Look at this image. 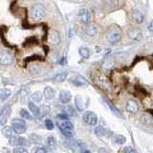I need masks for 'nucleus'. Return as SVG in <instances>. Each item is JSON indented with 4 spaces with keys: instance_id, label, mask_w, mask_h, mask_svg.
Listing matches in <instances>:
<instances>
[{
    "instance_id": "c756f323",
    "label": "nucleus",
    "mask_w": 153,
    "mask_h": 153,
    "mask_svg": "<svg viewBox=\"0 0 153 153\" xmlns=\"http://www.w3.org/2000/svg\"><path fill=\"white\" fill-rule=\"evenodd\" d=\"M47 143H48V146H49L51 148H56V139L53 136L48 137Z\"/></svg>"
},
{
    "instance_id": "20e7f679",
    "label": "nucleus",
    "mask_w": 153,
    "mask_h": 153,
    "mask_svg": "<svg viewBox=\"0 0 153 153\" xmlns=\"http://www.w3.org/2000/svg\"><path fill=\"white\" fill-rule=\"evenodd\" d=\"M78 17H79L80 22H82L84 24H87L92 20V13H91V11L87 8L80 9L79 13H78Z\"/></svg>"
},
{
    "instance_id": "7ed1b4c3",
    "label": "nucleus",
    "mask_w": 153,
    "mask_h": 153,
    "mask_svg": "<svg viewBox=\"0 0 153 153\" xmlns=\"http://www.w3.org/2000/svg\"><path fill=\"white\" fill-rule=\"evenodd\" d=\"M12 127L16 134H22L26 131V123L22 119H13L12 122Z\"/></svg>"
},
{
    "instance_id": "39448f33",
    "label": "nucleus",
    "mask_w": 153,
    "mask_h": 153,
    "mask_svg": "<svg viewBox=\"0 0 153 153\" xmlns=\"http://www.w3.org/2000/svg\"><path fill=\"white\" fill-rule=\"evenodd\" d=\"M82 119L85 123H87L88 126H96L98 123V116L92 111H86L83 113Z\"/></svg>"
},
{
    "instance_id": "72a5a7b5",
    "label": "nucleus",
    "mask_w": 153,
    "mask_h": 153,
    "mask_svg": "<svg viewBox=\"0 0 153 153\" xmlns=\"http://www.w3.org/2000/svg\"><path fill=\"white\" fill-rule=\"evenodd\" d=\"M13 153H28V150L23 146H17L13 148Z\"/></svg>"
},
{
    "instance_id": "a211bd4d",
    "label": "nucleus",
    "mask_w": 153,
    "mask_h": 153,
    "mask_svg": "<svg viewBox=\"0 0 153 153\" xmlns=\"http://www.w3.org/2000/svg\"><path fill=\"white\" fill-rule=\"evenodd\" d=\"M59 127L60 130H73V123L66 120H62L61 122L59 123Z\"/></svg>"
},
{
    "instance_id": "423d86ee",
    "label": "nucleus",
    "mask_w": 153,
    "mask_h": 153,
    "mask_svg": "<svg viewBox=\"0 0 153 153\" xmlns=\"http://www.w3.org/2000/svg\"><path fill=\"white\" fill-rule=\"evenodd\" d=\"M127 36H128L129 38H130V39H132L134 41H140V40H142V38H143V33H142L140 29L134 28V27L128 29Z\"/></svg>"
},
{
    "instance_id": "9b49d317",
    "label": "nucleus",
    "mask_w": 153,
    "mask_h": 153,
    "mask_svg": "<svg viewBox=\"0 0 153 153\" xmlns=\"http://www.w3.org/2000/svg\"><path fill=\"white\" fill-rule=\"evenodd\" d=\"M10 114H11V106H10V105H6V106L2 109V111L0 112V124L4 126V124L7 123Z\"/></svg>"
},
{
    "instance_id": "4468645a",
    "label": "nucleus",
    "mask_w": 153,
    "mask_h": 153,
    "mask_svg": "<svg viewBox=\"0 0 153 153\" xmlns=\"http://www.w3.org/2000/svg\"><path fill=\"white\" fill-rule=\"evenodd\" d=\"M59 100L62 102V103H68L70 102V100L72 99V95L71 93L69 92V91L67 90H62L59 92Z\"/></svg>"
},
{
    "instance_id": "6e6552de",
    "label": "nucleus",
    "mask_w": 153,
    "mask_h": 153,
    "mask_svg": "<svg viewBox=\"0 0 153 153\" xmlns=\"http://www.w3.org/2000/svg\"><path fill=\"white\" fill-rule=\"evenodd\" d=\"M13 56L9 52H2L0 54V64L3 66H8L13 63Z\"/></svg>"
},
{
    "instance_id": "79ce46f5",
    "label": "nucleus",
    "mask_w": 153,
    "mask_h": 153,
    "mask_svg": "<svg viewBox=\"0 0 153 153\" xmlns=\"http://www.w3.org/2000/svg\"><path fill=\"white\" fill-rule=\"evenodd\" d=\"M65 62H66V59H65V57H62V59H60L59 63L60 64H65Z\"/></svg>"
},
{
    "instance_id": "4c0bfd02",
    "label": "nucleus",
    "mask_w": 153,
    "mask_h": 153,
    "mask_svg": "<svg viewBox=\"0 0 153 153\" xmlns=\"http://www.w3.org/2000/svg\"><path fill=\"white\" fill-rule=\"evenodd\" d=\"M36 153H47L46 150H45V148H43V147H38L36 149Z\"/></svg>"
},
{
    "instance_id": "2f4dec72",
    "label": "nucleus",
    "mask_w": 153,
    "mask_h": 153,
    "mask_svg": "<svg viewBox=\"0 0 153 153\" xmlns=\"http://www.w3.org/2000/svg\"><path fill=\"white\" fill-rule=\"evenodd\" d=\"M105 5L109 8H115L118 5V0H104Z\"/></svg>"
},
{
    "instance_id": "aec40b11",
    "label": "nucleus",
    "mask_w": 153,
    "mask_h": 153,
    "mask_svg": "<svg viewBox=\"0 0 153 153\" xmlns=\"http://www.w3.org/2000/svg\"><path fill=\"white\" fill-rule=\"evenodd\" d=\"M75 103H76V108L79 110H83L86 106V102L82 96H76L75 98Z\"/></svg>"
},
{
    "instance_id": "4be33fe9",
    "label": "nucleus",
    "mask_w": 153,
    "mask_h": 153,
    "mask_svg": "<svg viewBox=\"0 0 153 153\" xmlns=\"http://www.w3.org/2000/svg\"><path fill=\"white\" fill-rule=\"evenodd\" d=\"M28 106H29V109H30L31 113L33 115V116H38V115L40 114V109L39 107L37 106V105L33 102H30L28 103Z\"/></svg>"
},
{
    "instance_id": "393cba45",
    "label": "nucleus",
    "mask_w": 153,
    "mask_h": 153,
    "mask_svg": "<svg viewBox=\"0 0 153 153\" xmlns=\"http://www.w3.org/2000/svg\"><path fill=\"white\" fill-rule=\"evenodd\" d=\"M103 102L105 103V105H106V106H107L110 110H111V111H112L115 115H117L118 117H121V112H120V110H119L117 107H115L111 102H108V100H104Z\"/></svg>"
},
{
    "instance_id": "b1692460",
    "label": "nucleus",
    "mask_w": 153,
    "mask_h": 153,
    "mask_svg": "<svg viewBox=\"0 0 153 153\" xmlns=\"http://www.w3.org/2000/svg\"><path fill=\"white\" fill-rule=\"evenodd\" d=\"M11 95H12V91L10 89L4 88V89L0 90V99H1V100H3V102H4V100H8V98Z\"/></svg>"
},
{
    "instance_id": "58836bf2",
    "label": "nucleus",
    "mask_w": 153,
    "mask_h": 153,
    "mask_svg": "<svg viewBox=\"0 0 153 153\" xmlns=\"http://www.w3.org/2000/svg\"><path fill=\"white\" fill-rule=\"evenodd\" d=\"M57 118L60 119L61 121H62V120H67V118H68V116H67L66 114H59V116H57Z\"/></svg>"
},
{
    "instance_id": "1a4fd4ad",
    "label": "nucleus",
    "mask_w": 153,
    "mask_h": 153,
    "mask_svg": "<svg viewBox=\"0 0 153 153\" xmlns=\"http://www.w3.org/2000/svg\"><path fill=\"white\" fill-rule=\"evenodd\" d=\"M29 141L25 138L22 137H13L10 139V145L13 146H29Z\"/></svg>"
},
{
    "instance_id": "f704fd0d",
    "label": "nucleus",
    "mask_w": 153,
    "mask_h": 153,
    "mask_svg": "<svg viewBox=\"0 0 153 153\" xmlns=\"http://www.w3.org/2000/svg\"><path fill=\"white\" fill-rule=\"evenodd\" d=\"M45 126L47 129H49V130H52L53 128H54V123H53L51 120L47 119L45 120Z\"/></svg>"
},
{
    "instance_id": "e433bc0d",
    "label": "nucleus",
    "mask_w": 153,
    "mask_h": 153,
    "mask_svg": "<svg viewBox=\"0 0 153 153\" xmlns=\"http://www.w3.org/2000/svg\"><path fill=\"white\" fill-rule=\"evenodd\" d=\"M123 153H136V151L131 146H126L123 148Z\"/></svg>"
},
{
    "instance_id": "473e14b6",
    "label": "nucleus",
    "mask_w": 153,
    "mask_h": 153,
    "mask_svg": "<svg viewBox=\"0 0 153 153\" xmlns=\"http://www.w3.org/2000/svg\"><path fill=\"white\" fill-rule=\"evenodd\" d=\"M30 139H31V141H32L33 143H40V142L42 141L41 137H40V136H38V135H36V134H33V135H31Z\"/></svg>"
},
{
    "instance_id": "c9c22d12",
    "label": "nucleus",
    "mask_w": 153,
    "mask_h": 153,
    "mask_svg": "<svg viewBox=\"0 0 153 153\" xmlns=\"http://www.w3.org/2000/svg\"><path fill=\"white\" fill-rule=\"evenodd\" d=\"M61 133L63 134V135L67 138H71L73 137V132H72V130H60Z\"/></svg>"
},
{
    "instance_id": "412c9836",
    "label": "nucleus",
    "mask_w": 153,
    "mask_h": 153,
    "mask_svg": "<svg viewBox=\"0 0 153 153\" xmlns=\"http://www.w3.org/2000/svg\"><path fill=\"white\" fill-rule=\"evenodd\" d=\"M2 133H3V135L8 139H11L16 136V132L13 131V127H11V126H5L2 129Z\"/></svg>"
},
{
    "instance_id": "7c9ffc66",
    "label": "nucleus",
    "mask_w": 153,
    "mask_h": 153,
    "mask_svg": "<svg viewBox=\"0 0 153 153\" xmlns=\"http://www.w3.org/2000/svg\"><path fill=\"white\" fill-rule=\"evenodd\" d=\"M95 133H96V135L99 136V137H102L103 135H105V133H106V130L102 127V126H98L97 128H96V130H95Z\"/></svg>"
},
{
    "instance_id": "a878e982",
    "label": "nucleus",
    "mask_w": 153,
    "mask_h": 153,
    "mask_svg": "<svg viewBox=\"0 0 153 153\" xmlns=\"http://www.w3.org/2000/svg\"><path fill=\"white\" fill-rule=\"evenodd\" d=\"M42 97H43V95L40 91H36V92H33L31 95V99L33 100V102H40Z\"/></svg>"
},
{
    "instance_id": "5701e85b",
    "label": "nucleus",
    "mask_w": 153,
    "mask_h": 153,
    "mask_svg": "<svg viewBox=\"0 0 153 153\" xmlns=\"http://www.w3.org/2000/svg\"><path fill=\"white\" fill-rule=\"evenodd\" d=\"M79 56L82 57V59H89V56H90V54H91V52L90 50L88 49L87 47H79Z\"/></svg>"
},
{
    "instance_id": "0eeeda50",
    "label": "nucleus",
    "mask_w": 153,
    "mask_h": 153,
    "mask_svg": "<svg viewBox=\"0 0 153 153\" xmlns=\"http://www.w3.org/2000/svg\"><path fill=\"white\" fill-rule=\"evenodd\" d=\"M83 30L85 32V33L88 36H91V37H94L97 36L98 33V29H97V26L95 25L93 23H87V24H84V28Z\"/></svg>"
},
{
    "instance_id": "f03ea898",
    "label": "nucleus",
    "mask_w": 153,
    "mask_h": 153,
    "mask_svg": "<svg viewBox=\"0 0 153 153\" xmlns=\"http://www.w3.org/2000/svg\"><path fill=\"white\" fill-rule=\"evenodd\" d=\"M45 14V10L43 8V6L39 4H36L31 8V16L33 20L39 21L43 18Z\"/></svg>"
},
{
    "instance_id": "f3484780",
    "label": "nucleus",
    "mask_w": 153,
    "mask_h": 153,
    "mask_svg": "<svg viewBox=\"0 0 153 153\" xmlns=\"http://www.w3.org/2000/svg\"><path fill=\"white\" fill-rule=\"evenodd\" d=\"M95 80H96V83H97L100 88H102L103 90H108L109 86H108V82L105 78H103L102 76H98L97 78L95 79Z\"/></svg>"
},
{
    "instance_id": "bb28decb",
    "label": "nucleus",
    "mask_w": 153,
    "mask_h": 153,
    "mask_svg": "<svg viewBox=\"0 0 153 153\" xmlns=\"http://www.w3.org/2000/svg\"><path fill=\"white\" fill-rule=\"evenodd\" d=\"M66 78H67L66 73H59L53 78V79L56 81V82H62V81H64L66 79Z\"/></svg>"
},
{
    "instance_id": "c85d7f7f",
    "label": "nucleus",
    "mask_w": 153,
    "mask_h": 153,
    "mask_svg": "<svg viewBox=\"0 0 153 153\" xmlns=\"http://www.w3.org/2000/svg\"><path fill=\"white\" fill-rule=\"evenodd\" d=\"M20 115H21V117L23 119H26V120H32V118H33L31 113L29 112L27 109H25V108H23V109L20 110Z\"/></svg>"
},
{
    "instance_id": "37998d69",
    "label": "nucleus",
    "mask_w": 153,
    "mask_h": 153,
    "mask_svg": "<svg viewBox=\"0 0 153 153\" xmlns=\"http://www.w3.org/2000/svg\"><path fill=\"white\" fill-rule=\"evenodd\" d=\"M148 30H149L150 32H152V23L150 22L149 25H148Z\"/></svg>"
},
{
    "instance_id": "ddd939ff",
    "label": "nucleus",
    "mask_w": 153,
    "mask_h": 153,
    "mask_svg": "<svg viewBox=\"0 0 153 153\" xmlns=\"http://www.w3.org/2000/svg\"><path fill=\"white\" fill-rule=\"evenodd\" d=\"M126 111L128 113L136 114L138 112V110H139V105H138V103L135 102V100H128V102H126Z\"/></svg>"
},
{
    "instance_id": "2eb2a0df",
    "label": "nucleus",
    "mask_w": 153,
    "mask_h": 153,
    "mask_svg": "<svg viewBox=\"0 0 153 153\" xmlns=\"http://www.w3.org/2000/svg\"><path fill=\"white\" fill-rule=\"evenodd\" d=\"M49 40L52 44L54 45H57L60 42V36L59 33L57 32L56 30H52L50 35H49Z\"/></svg>"
},
{
    "instance_id": "ea45409f",
    "label": "nucleus",
    "mask_w": 153,
    "mask_h": 153,
    "mask_svg": "<svg viewBox=\"0 0 153 153\" xmlns=\"http://www.w3.org/2000/svg\"><path fill=\"white\" fill-rule=\"evenodd\" d=\"M68 114H69V115H72V116H75V114H76V113H75V110H74L73 108H72L71 106L68 108Z\"/></svg>"
},
{
    "instance_id": "6ab92c4d",
    "label": "nucleus",
    "mask_w": 153,
    "mask_h": 153,
    "mask_svg": "<svg viewBox=\"0 0 153 153\" xmlns=\"http://www.w3.org/2000/svg\"><path fill=\"white\" fill-rule=\"evenodd\" d=\"M55 94H56L55 90L53 89L52 87H50V86H47V87H45L44 90H43V94L42 95L44 96L46 100H50L54 99Z\"/></svg>"
},
{
    "instance_id": "a19ab883",
    "label": "nucleus",
    "mask_w": 153,
    "mask_h": 153,
    "mask_svg": "<svg viewBox=\"0 0 153 153\" xmlns=\"http://www.w3.org/2000/svg\"><path fill=\"white\" fill-rule=\"evenodd\" d=\"M99 153H108V151L106 149H104V148H100Z\"/></svg>"
},
{
    "instance_id": "cd10ccee",
    "label": "nucleus",
    "mask_w": 153,
    "mask_h": 153,
    "mask_svg": "<svg viewBox=\"0 0 153 153\" xmlns=\"http://www.w3.org/2000/svg\"><path fill=\"white\" fill-rule=\"evenodd\" d=\"M113 141H114V143H118V145H123V143H126V139L123 135H116V136H114Z\"/></svg>"
},
{
    "instance_id": "f257e3e1",
    "label": "nucleus",
    "mask_w": 153,
    "mask_h": 153,
    "mask_svg": "<svg viewBox=\"0 0 153 153\" xmlns=\"http://www.w3.org/2000/svg\"><path fill=\"white\" fill-rule=\"evenodd\" d=\"M106 39L111 44H116V43L120 42L122 39L121 29L118 28L117 26H112L111 28H109L106 33Z\"/></svg>"
},
{
    "instance_id": "9d476101",
    "label": "nucleus",
    "mask_w": 153,
    "mask_h": 153,
    "mask_svg": "<svg viewBox=\"0 0 153 153\" xmlns=\"http://www.w3.org/2000/svg\"><path fill=\"white\" fill-rule=\"evenodd\" d=\"M131 17L133 19V21L138 23V24L143 23V19H145L143 13L139 9H132V11H131Z\"/></svg>"
},
{
    "instance_id": "f8f14e48",
    "label": "nucleus",
    "mask_w": 153,
    "mask_h": 153,
    "mask_svg": "<svg viewBox=\"0 0 153 153\" xmlns=\"http://www.w3.org/2000/svg\"><path fill=\"white\" fill-rule=\"evenodd\" d=\"M69 81L76 86H84L87 85V81L81 76H73L69 79Z\"/></svg>"
},
{
    "instance_id": "dca6fc26",
    "label": "nucleus",
    "mask_w": 153,
    "mask_h": 153,
    "mask_svg": "<svg viewBox=\"0 0 153 153\" xmlns=\"http://www.w3.org/2000/svg\"><path fill=\"white\" fill-rule=\"evenodd\" d=\"M140 120H141V123L146 126H151L152 123H153L152 116L150 114H147V113L143 114L141 116V118H140Z\"/></svg>"
}]
</instances>
